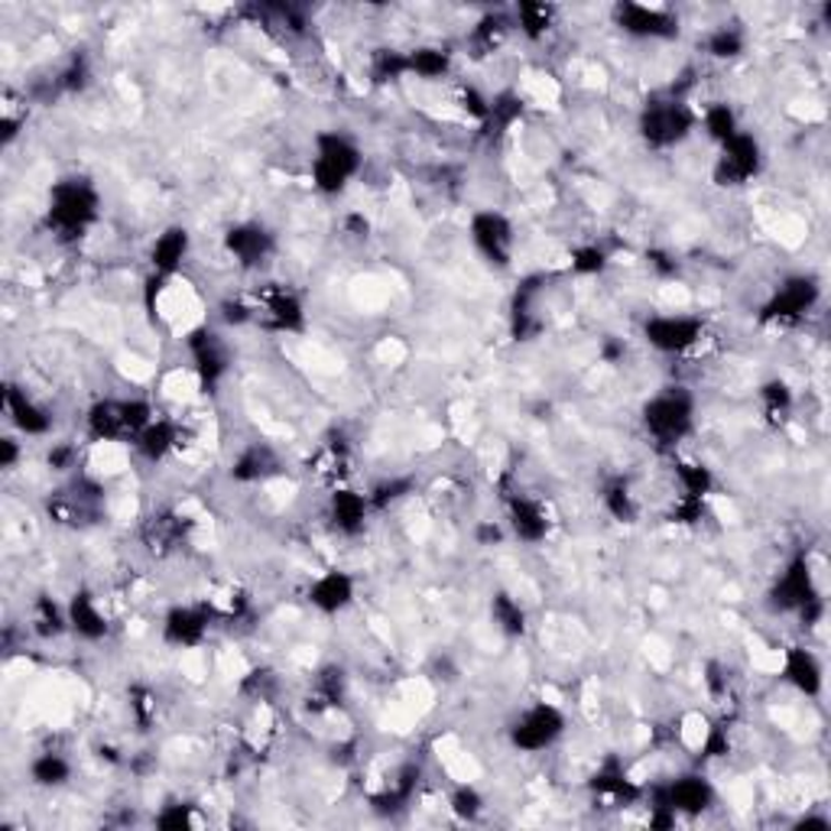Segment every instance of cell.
Segmentation results:
<instances>
[{
    "mask_svg": "<svg viewBox=\"0 0 831 831\" xmlns=\"http://www.w3.org/2000/svg\"><path fill=\"white\" fill-rule=\"evenodd\" d=\"M101 192L91 179L84 175H66L59 182H53L49 198H46V231L56 241H79L84 238L98 218H101Z\"/></svg>",
    "mask_w": 831,
    "mask_h": 831,
    "instance_id": "cell-1",
    "label": "cell"
},
{
    "mask_svg": "<svg viewBox=\"0 0 831 831\" xmlns=\"http://www.w3.org/2000/svg\"><path fill=\"white\" fill-rule=\"evenodd\" d=\"M364 169V150L361 144L344 130H319L312 137V157H309V179L312 189L326 198L341 195Z\"/></svg>",
    "mask_w": 831,
    "mask_h": 831,
    "instance_id": "cell-2",
    "label": "cell"
},
{
    "mask_svg": "<svg viewBox=\"0 0 831 831\" xmlns=\"http://www.w3.org/2000/svg\"><path fill=\"white\" fill-rule=\"evenodd\" d=\"M153 419L157 410L144 397H101L84 410V435L104 445H134Z\"/></svg>",
    "mask_w": 831,
    "mask_h": 831,
    "instance_id": "cell-3",
    "label": "cell"
},
{
    "mask_svg": "<svg viewBox=\"0 0 831 831\" xmlns=\"http://www.w3.org/2000/svg\"><path fill=\"white\" fill-rule=\"evenodd\" d=\"M698 403L692 397L688 387L669 384L660 387L640 410V425L647 432V439L660 448H679L692 432H695V419H698Z\"/></svg>",
    "mask_w": 831,
    "mask_h": 831,
    "instance_id": "cell-4",
    "label": "cell"
},
{
    "mask_svg": "<svg viewBox=\"0 0 831 831\" xmlns=\"http://www.w3.org/2000/svg\"><path fill=\"white\" fill-rule=\"evenodd\" d=\"M695 130H698V111L675 91L650 98L637 114V134L657 153L682 147Z\"/></svg>",
    "mask_w": 831,
    "mask_h": 831,
    "instance_id": "cell-5",
    "label": "cell"
},
{
    "mask_svg": "<svg viewBox=\"0 0 831 831\" xmlns=\"http://www.w3.org/2000/svg\"><path fill=\"white\" fill-rule=\"evenodd\" d=\"M822 303V283L812 273H789L760 306L756 319L766 329H793L806 322Z\"/></svg>",
    "mask_w": 831,
    "mask_h": 831,
    "instance_id": "cell-6",
    "label": "cell"
},
{
    "mask_svg": "<svg viewBox=\"0 0 831 831\" xmlns=\"http://www.w3.org/2000/svg\"><path fill=\"white\" fill-rule=\"evenodd\" d=\"M569 731V715L556 702H533L506 725V744L516 753L536 756L553 750Z\"/></svg>",
    "mask_w": 831,
    "mask_h": 831,
    "instance_id": "cell-7",
    "label": "cell"
},
{
    "mask_svg": "<svg viewBox=\"0 0 831 831\" xmlns=\"http://www.w3.org/2000/svg\"><path fill=\"white\" fill-rule=\"evenodd\" d=\"M185 351H189V364H192L198 390L202 394H218L221 384L228 380L231 367H235V354H231L228 338L215 326L202 322V326L185 332Z\"/></svg>",
    "mask_w": 831,
    "mask_h": 831,
    "instance_id": "cell-8",
    "label": "cell"
},
{
    "mask_svg": "<svg viewBox=\"0 0 831 831\" xmlns=\"http://www.w3.org/2000/svg\"><path fill=\"white\" fill-rule=\"evenodd\" d=\"M253 326L270 334H303L309 326L306 303L286 283H263L250 293Z\"/></svg>",
    "mask_w": 831,
    "mask_h": 831,
    "instance_id": "cell-9",
    "label": "cell"
},
{
    "mask_svg": "<svg viewBox=\"0 0 831 831\" xmlns=\"http://www.w3.org/2000/svg\"><path fill=\"white\" fill-rule=\"evenodd\" d=\"M822 601V588H819V579H816V569H812V559L806 553H796L783 572L773 579L770 591H766V607L773 614H799L806 611L809 604Z\"/></svg>",
    "mask_w": 831,
    "mask_h": 831,
    "instance_id": "cell-10",
    "label": "cell"
},
{
    "mask_svg": "<svg viewBox=\"0 0 831 831\" xmlns=\"http://www.w3.org/2000/svg\"><path fill=\"white\" fill-rule=\"evenodd\" d=\"M640 334L644 341L657 351V354H665V357H682L688 351H695L705 334H708V326L702 316H688V312H657L650 316L644 326H640Z\"/></svg>",
    "mask_w": 831,
    "mask_h": 831,
    "instance_id": "cell-11",
    "label": "cell"
},
{
    "mask_svg": "<svg viewBox=\"0 0 831 831\" xmlns=\"http://www.w3.org/2000/svg\"><path fill=\"white\" fill-rule=\"evenodd\" d=\"M715 802H718V789H715V783H712L705 773H698V770L669 776L663 786H657V789L650 793V806H665V809L675 812L679 819L705 816Z\"/></svg>",
    "mask_w": 831,
    "mask_h": 831,
    "instance_id": "cell-12",
    "label": "cell"
},
{
    "mask_svg": "<svg viewBox=\"0 0 831 831\" xmlns=\"http://www.w3.org/2000/svg\"><path fill=\"white\" fill-rule=\"evenodd\" d=\"M468 238L478 250V257L491 270H510L513 250H516V228L498 208H481L468 221Z\"/></svg>",
    "mask_w": 831,
    "mask_h": 831,
    "instance_id": "cell-13",
    "label": "cell"
},
{
    "mask_svg": "<svg viewBox=\"0 0 831 831\" xmlns=\"http://www.w3.org/2000/svg\"><path fill=\"white\" fill-rule=\"evenodd\" d=\"M763 163H766V157H763L760 140L750 130H741L728 144L718 147V157H715V167H712V182L721 185V189H741L763 172Z\"/></svg>",
    "mask_w": 831,
    "mask_h": 831,
    "instance_id": "cell-14",
    "label": "cell"
},
{
    "mask_svg": "<svg viewBox=\"0 0 831 831\" xmlns=\"http://www.w3.org/2000/svg\"><path fill=\"white\" fill-rule=\"evenodd\" d=\"M503 513H506V520H503L506 536H513L523 546H543L553 536L556 520H553V510L546 500L533 498L526 491H510L503 498Z\"/></svg>",
    "mask_w": 831,
    "mask_h": 831,
    "instance_id": "cell-15",
    "label": "cell"
},
{
    "mask_svg": "<svg viewBox=\"0 0 831 831\" xmlns=\"http://www.w3.org/2000/svg\"><path fill=\"white\" fill-rule=\"evenodd\" d=\"M614 26L630 36V39H675L679 36V16L660 7V3H637V0H624L611 10Z\"/></svg>",
    "mask_w": 831,
    "mask_h": 831,
    "instance_id": "cell-16",
    "label": "cell"
},
{
    "mask_svg": "<svg viewBox=\"0 0 831 831\" xmlns=\"http://www.w3.org/2000/svg\"><path fill=\"white\" fill-rule=\"evenodd\" d=\"M215 624V607L212 604H172L163 621H160V634L163 644L172 650H198Z\"/></svg>",
    "mask_w": 831,
    "mask_h": 831,
    "instance_id": "cell-17",
    "label": "cell"
},
{
    "mask_svg": "<svg viewBox=\"0 0 831 831\" xmlns=\"http://www.w3.org/2000/svg\"><path fill=\"white\" fill-rule=\"evenodd\" d=\"M221 250L235 260V266L253 273L276 253V235L263 221H238L221 235Z\"/></svg>",
    "mask_w": 831,
    "mask_h": 831,
    "instance_id": "cell-18",
    "label": "cell"
},
{
    "mask_svg": "<svg viewBox=\"0 0 831 831\" xmlns=\"http://www.w3.org/2000/svg\"><path fill=\"white\" fill-rule=\"evenodd\" d=\"M3 416L10 422V429L20 439H46L56 425V419L49 413V407H43L30 390H23L20 384H7L3 387Z\"/></svg>",
    "mask_w": 831,
    "mask_h": 831,
    "instance_id": "cell-19",
    "label": "cell"
},
{
    "mask_svg": "<svg viewBox=\"0 0 831 831\" xmlns=\"http://www.w3.org/2000/svg\"><path fill=\"white\" fill-rule=\"evenodd\" d=\"M371 513H374V506H371L367 491H357V488H348V485H338V488L329 491L326 520H329V526H332L341 539H357V536H364Z\"/></svg>",
    "mask_w": 831,
    "mask_h": 831,
    "instance_id": "cell-20",
    "label": "cell"
},
{
    "mask_svg": "<svg viewBox=\"0 0 831 831\" xmlns=\"http://www.w3.org/2000/svg\"><path fill=\"white\" fill-rule=\"evenodd\" d=\"M354 601H357V579L344 569H326L306 588V604L322 617L344 614Z\"/></svg>",
    "mask_w": 831,
    "mask_h": 831,
    "instance_id": "cell-21",
    "label": "cell"
},
{
    "mask_svg": "<svg viewBox=\"0 0 831 831\" xmlns=\"http://www.w3.org/2000/svg\"><path fill=\"white\" fill-rule=\"evenodd\" d=\"M786 685L793 692H799L802 698H822L826 692V665L816 657V650H809L806 644H789L783 650V665H779Z\"/></svg>",
    "mask_w": 831,
    "mask_h": 831,
    "instance_id": "cell-22",
    "label": "cell"
},
{
    "mask_svg": "<svg viewBox=\"0 0 831 831\" xmlns=\"http://www.w3.org/2000/svg\"><path fill=\"white\" fill-rule=\"evenodd\" d=\"M69 611V634L82 644H104L111 637V617L101 607V597L88 588L72 591V597L66 601Z\"/></svg>",
    "mask_w": 831,
    "mask_h": 831,
    "instance_id": "cell-23",
    "label": "cell"
},
{
    "mask_svg": "<svg viewBox=\"0 0 831 831\" xmlns=\"http://www.w3.org/2000/svg\"><path fill=\"white\" fill-rule=\"evenodd\" d=\"M189 253H192V235H189V228L169 225V228H163V231L153 238L150 253H147L150 276H160V280H169V283H172V280L179 276V270L185 266Z\"/></svg>",
    "mask_w": 831,
    "mask_h": 831,
    "instance_id": "cell-24",
    "label": "cell"
},
{
    "mask_svg": "<svg viewBox=\"0 0 831 831\" xmlns=\"http://www.w3.org/2000/svg\"><path fill=\"white\" fill-rule=\"evenodd\" d=\"M588 789L597 796V799H607V802H637L644 799V786H637L627 773V766L617 760V756H607L588 779Z\"/></svg>",
    "mask_w": 831,
    "mask_h": 831,
    "instance_id": "cell-25",
    "label": "cell"
},
{
    "mask_svg": "<svg viewBox=\"0 0 831 831\" xmlns=\"http://www.w3.org/2000/svg\"><path fill=\"white\" fill-rule=\"evenodd\" d=\"M280 471H283L280 455H276L270 445L253 442V445L238 452V458L231 462V471H228V475H231V481H238V485H263V481L276 478Z\"/></svg>",
    "mask_w": 831,
    "mask_h": 831,
    "instance_id": "cell-26",
    "label": "cell"
},
{
    "mask_svg": "<svg viewBox=\"0 0 831 831\" xmlns=\"http://www.w3.org/2000/svg\"><path fill=\"white\" fill-rule=\"evenodd\" d=\"M179 442H182L179 422H172L167 416H157V419L140 432V439L134 442V448H137V455H140L144 462L160 465V462H167L169 455L179 448Z\"/></svg>",
    "mask_w": 831,
    "mask_h": 831,
    "instance_id": "cell-27",
    "label": "cell"
},
{
    "mask_svg": "<svg viewBox=\"0 0 831 831\" xmlns=\"http://www.w3.org/2000/svg\"><path fill=\"white\" fill-rule=\"evenodd\" d=\"M672 478H675V488H679V494H675V498L712 500L715 488H718L715 471H712L705 462H698V458H675V465H672Z\"/></svg>",
    "mask_w": 831,
    "mask_h": 831,
    "instance_id": "cell-28",
    "label": "cell"
},
{
    "mask_svg": "<svg viewBox=\"0 0 831 831\" xmlns=\"http://www.w3.org/2000/svg\"><path fill=\"white\" fill-rule=\"evenodd\" d=\"M26 773H30V783L39 786V789H62V786L72 783L76 766H72V760H69L66 753H59V750H39V753L30 760Z\"/></svg>",
    "mask_w": 831,
    "mask_h": 831,
    "instance_id": "cell-29",
    "label": "cell"
},
{
    "mask_svg": "<svg viewBox=\"0 0 831 831\" xmlns=\"http://www.w3.org/2000/svg\"><path fill=\"white\" fill-rule=\"evenodd\" d=\"M523 111H526L523 94L513 91V88H503L498 94H491V111H488V121L481 127L491 140H500L523 121Z\"/></svg>",
    "mask_w": 831,
    "mask_h": 831,
    "instance_id": "cell-30",
    "label": "cell"
},
{
    "mask_svg": "<svg viewBox=\"0 0 831 831\" xmlns=\"http://www.w3.org/2000/svg\"><path fill=\"white\" fill-rule=\"evenodd\" d=\"M556 16H559V10L553 3H546V0H520L516 10H513V26L530 43H543L553 33Z\"/></svg>",
    "mask_w": 831,
    "mask_h": 831,
    "instance_id": "cell-31",
    "label": "cell"
},
{
    "mask_svg": "<svg viewBox=\"0 0 831 831\" xmlns=\"http://www.w3.org/2000/svg\"><path fill=\"white\" fill-rule=\"evenodd\" d=\"M756 400H760V413L770 425H783V422H789V416L796 413V390L783 377L763 380L760 390H756Z\"/></svg>",
    "mask_w": 831,
    "mask_h": 831,
    "instance_id": "cell-32",
    "label": "cell"
},
{
    "mask_svg": "<svg viewBox=\"0 0 831 831\" xmlns=\"http://www.w3.org/2000/svg\"><path fill=\"white\" fill-rule=\"evenodd\" d=\"M491 621H494V627H498L506 640H520V637H526V630H530V614H526V607L520 604L516 594H510V591H503V588L491 594Z\"/></svg>",
    "mask_w": 831,
    "mask_h": 831,
    "instance_id": "cell-33",
    "label": "cell"
},
{
    "mask_svg": "<svg viewBox=\"0 0 831 831\" xmlns=\"http://www.w3.org/2000/svg\"><path fill=\"white\" fill-rule=\"evenodd\" d=\"M698 127L705 130V137H708L715 147L728 144L735 134L744 130L738 111H735L728 101H712V104H705V111H698Z\"/></svg>",
    "mask_w": 831,
    "mask_h": 831,
    "instance_id": "cell-34",
    "label": "cell"
},
{
    "mask_svg": "<svg viewBox=\"0 0 831 831\" xmlns=\"http://www.w3.org/2000/svg\"><path fill=\"white\" fill-rule=\"evenodd\" d=\"M407 62H410V76L422 82H442L452 76V53L442 46H413L407 49Z\"/></svg>",
    "mask_w": 831,
    "mask_h": 831,
    "instance_id": "cell-35",
    "label": "cell"
},
{
    "mask_svg": "<svg viewBox=\"0 0 831 831\" xmlns=\"http://www.w3.org/2000/svg\"><path fill=\"white\" fill-rule=\"evenodd\" d=\"M185 530H189V523H182V516L169 510V513H157V516L147 520L144 539H147V546L157 556H167V553H172L185 539Z\"/></svg>",
    "mask_w": 831,
    "mask_h": 831,
    "instance_id": "cell-36",
    "label": "cell"
},
{
    "mask_svg": "<svg viewBox=\"0 0 831 831\" xmlns=\"http://www.w3.org/2000/svg\"><path fill=\"white\" fill-rule=\"evenodd\" d=\"M748 53V33L741 26H715L705 33V56L715 62H735Z\"/></svg>",
    "mask_w": 831,
    "mask_h": 831,
    "instance_id": "cell-37",
    "label": "cell"
},
{
    "mask_svg": "<svg viewBox=\"0 0 831 831\" xmlns=\"http://www.w3.org/2000/svg\"><path fill=\"white\" fill-rule=\"evenodd\" d=\"M601 503H604V510H607V516L611 520H617V523H637L640 520V500L634 494V488L624 481V478H614V481H607L604 485V491H601Z\"/></svg>",
    "mask_w": 831,
    "mask_h": 831,
    "instance_id": "cell-38",
    "label": "cell"
},
{
    "mask_svg": "<svg viewBox=\"0 0 831 831\" xmlns=\"http://www.w3.org/2000/svg\"><path fill=\"white\" fill-rule=\"evenodd\" d=\"M344 702V672L338 665H326L316 679H312V692H309V712L322 715L332 712Z\"/></svg>",
    "mask_w": 831,
    "mask_h": 831,
    "instance_id": "cell-39",
    "label": "cell"
},
{
    "mask_svg": "<svg viewBox=\"0 0 831 831\" xmlns=\"http://www.w3.org/2000/svg\"><path fill=\"white\" fill-rule=\"evenodd\" d=\"M33 630L43 637V640H56L62 634H69V611L66 604H56L53 597H39L36 607H33Z\"/></svg>",
    "mask_w": 831,
    "mask_h": 831,
    "instance_id": "cell-40",
    "label": "cell"
},
{
    "mask_svg": "<svg viewBox=\"0 0 831 831\" xmlns=\"http://www.w3.org/2000/svg\"><path fill=\"white\" fill-rule=\"evenodd\" d=\"M410 79V62L403 49H377L371 56V82L374 84H394Z\"/></svg>",
    "mask_w": 831,
    "mask_h": 831,
    "instance_id": "cell-41",
    "label": "cell"
},
{
    "mask_svg": "<svg viewBox=\"0 0 831 831\" xmlns=\"http://www.w3.org/2000/svg\"><path fill=\"white\" fill-rule=\"evenodd\" d=\"M513 30V20H506L503 13H485L475 30H471V46L478 53H494L500 43L506 39V33Z\"/></svg>",
    "mask_w": 831,
    "mask_h": 831,
    "instance_id": "cell-42",
    "label": "cell"
},
{
    "mask_svg": "<svg viewBox=\"0 0 831 831\" xmlns=\"http://www.w3.org/2000/svg\"><path fill=\"white\" fill-rule=\"evenodd\" d=\"M413 491H416L413 478H407V475H394V478L377 481V485L367 491V498H371L374 513H380V510H387V506H394V503L407 500Z\"/></svg>",
    "mask_w": 831,
    "mask_h": 831,
    "instance_id": "cell-43",
    "label": "cell"
},
{
    "mask_svg": "<svg viewBox=\"0 0 831 831\" xmlns=\"http://www.w3.org/2000/svg\"><path fill=\"white\" fill-rule=\"evenodd\" d=\"M448 809H452V816L462 819V822H478V819L485 816L488 802H485V796H481L478 786L462 783V786L448 796Z\"/></svg>",
    "mask_w": 831,
    "mask_h": 831,
    "instance_id": "cell-44",
    "label": "cell"
},
{
    "mask_svg": "<svg viewBox=\"0 0 831 831\" xmlns=\"http://www.w3.org/2000/svg\"><path fill=\"white\" fill-rule=\"evenodd\" d=\"M611 266V253L601 244H579L569 253V270L576 276H601Z\"/></svg>",
    "mask_w": 831,
    "mask_h": 831,
    "instance_id": "cell-45",
    "label": "cell"
},
{
    "mask_svg": "<svg viewBox=\"0 0 831 831\" xmlns=\"http://www.w3.org/2000/svg\"><path fill=\"white\" fill-rule=\"evenodd\" d=\"M153 826L163 831L195 829V826H198L195 806H189V802H172V806H163V809L153 816Z\"/></svg>",
    "mask_w": 831,
    "mask_h": 831,
    "instance_id": "cell-46",
    "label": "cell"
},
{
    "mask_svg": "<svg viewBox=\"0 0 831 831\" xmlns=\"http://www.w3.org/2000/svg\"><path fill=\"white\" fill-rule=\"evenodd\" d=\"M88 82H91V62H88L84 56H72L69 66H66V69L59 72V79H56V84H59L62 91H69V94L84 91Z\"/></svg>",
    "mask_w": 831,
    "mask_h": 831,
    "instance_id": "cell-47",
    "label": "cell"
},
{
    "mask_svg": "<svg viewBox=\"0 0 831 831\" xmlns=\"http://www.w3.org/2000/svg\"><path fill=\"white\" fill-rule=\"evenodd\" d=\"M458 104L468 117H475L478 124L488 121V111H491V94H485L481 88L475 84H458Z\"/></svg>",
    "mask_w": 831,
    "mask_h": 831,
    "instance_id": "cell-48",
    "label": "cell"
},
{
    "mask_svg": "<svg viewBox=\"0 0 831 831\" xmlns=\"http://www.w3.org/2000/svg\"><path fill=\"white\" fill-rule=\"evenodd\" d=\"M702 760H721L731 753V731L728 725H712L705 728V738H702Z\"/></svg>",
    "mask_w": 831,
    "mask_h": 831,
    "instance_id": "cell-49",
    "label": "cell"
},
{
    "mask_svg": "<svg viewBox=\"0 0 831 831\" xmlns=\"http://www.w3.org/2000/svg\"><path fill=\"white\" fill-rule=\"evenodd\" d=\"M130 712H134L137 725H140V728H147V725H150V718L157 715V698H153V692H147V688H134V692H130Z\"/></svg>",
    "mask_w": 831,
    "mask_h": 831,
    "instance_id": "cell-50",
    "label": "cell"
},
{
    "mask_svg": "<svg viewBox=\"0 0 831 831\" xmlns=\"http://www.w3.org/2000/svg\"><path fill=\"white\" fill-rule=\"evenodd\" d=\"M20 455H23V445H20V435H3L0 439V468L3 471H13L16 468V462H20Z\"/></svg>",
    "mask_w": 831,
    "mask_h": 831,
    "instance_id": "cell-51",
    "label": "cell"
},
{
    "mask_svg": "<svg viewBox=\"0 0 831 831\" xmlns=\"http://www.w3.org/2000/svg\"><path fill=\"white\" fill-rule=\"evenodd\" d=\"M79 458V448L76 445H53L49 448V468L53 471H69Z\"/></svg>",
    "mask_w": 831,
    "mask_h": 831,
    "instance_id": "cell-52",
    "label": "cell"
},
{
    "mask_svg": "<svg viewBox=\"0 0 831 831\" xmlns=\"http://www.w3.org/2000/svg\"><path fill=\"white\" fill-rule=\"evenodd\" d=\"M475 539H478V546H494V543H503V539H506V526L485 520V523L475 530Z\"/></svg>",
    "mask_w": 831,
    "mask_h": 831,
    "instance_id": "cell-53",
    "label": "cell"
},
{
    "mask_svg": "<svg viewBox=\"0 0 831 831\" xmlns=\"http://www.w3.org/2000/svg\"><path fill=\"white\" fill-rule=\"evenodd\" d=\"M647 263L660 273V276H672L679 270V263L665 253V250H647Z\"/></svg>",
    "mask_w": 831,
    "mask_h": 831,
    "instance_id": "cell-54",
    "label": "cell"
},
{
    "mask_svg": "<svg viewBox=\"0 0 831 831\" xmlns=\"http://www.w3.org/2000/svg\"><path fill=\"white\" fill-rule=\"evenodd\" d=\"M344 225H348V235H354V238H367V235H371V221H367L361 212H351V215L344 218Z\"/></svg>",
    "mask_w": 831,
    "mask_h": 831,
    "instance_id": "cell-55",
    "label": "cell"
},
{
    "mask_svg": "<svg viewBox=\"0 0 831 831\" xmlns=\"http://www.w3.org/2000/svg\"><path fill=\"white\" fill-rule=\"evenodd\" d=\"M796 829H819V831H829V829H831V822H829V819H826V816H822V819H819V816H806V819H799V822H796Z\"/></svg>",
    "mask_w": 831,
    "mask_h": 831,
    "instance_id": "cell-56",
    "label": "cell"
}]
</instances>
